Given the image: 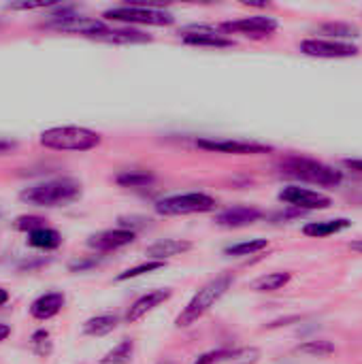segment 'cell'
I'll return each mask as SVG.
<instances>
[{"mask_svg": "<svg viewBox=\"0 0 362 364\" xmlns=\"http://www.w3.org/2000/svg\"><path fill=\"white\" fill-rule=\"evenodd\" d=\"M183 43L196 47H233V38H226L218 28L209 26H192L183 30Z\"/></svg>", "mask_w": 362, "mask_h": 364, "instance_id": "cell-14", "label": "cell"}, {"mask_svg": "<svg viewBox=\"0 0 362 364\" xmlns=\"http://www.w3.org/2000/svg\"><path fill=\"white\" fill-rule=\"evenodd\" d=\"M233 282H235V277H233V273H222V275H218L215 279H211V282H207L192 299H190V303L181 309V314L177 316V320H175V324L179 326V328H186V326H192V324H196L228 290H230V286H233Z\"/></svg>", "mask_w": 362, "mask_h": 364, "instance_id": "cell-2", "label": "cell"}, {"mask_svg": "<svg viewBox=\"0 0 362 364\" xmlns=\"http://www.w3.org/2000/svg\"><path fill=\"white\" fill-rule=\"evenodd\" d=\"M43 226H45V220L38 218V215H19L15 220V228L21 230V232H28V235L38 230V228H43Z\"/></svg>", "mask_w": 362, "mask_h": 364, "instance_id": "cell-31", "label": "cell"}, {"mask_svg": "<svg viewBox=\"0 0 362 364\" xmlns=\"http://www.w3.org/2000/svg\"><path fill=\"white\" fill-rule=\"evenodd\" d=\"M38 141L53 151H90L102 143V136L83 126H55L43 130Z\"/></svg>", "mask_w": 362, "mask_h": 364, "instance_id": "cell-3", "label": "cell"}, {"mask_svg": "<svg viewBox=\"0 0 362 364\" xmlns=\"http://www.w3.org/2000/svg\"><path fill=\"white\" fill-rule=\"evenodd\" d=\"M81 196V183L73 177L49 179L19 192V200L34 207H64Z\"/></svg>", "mask_w": 362, "mask_h": 364, "instance_id": "cell-1", "label": "cell"}, {"mask_svg": "<svg viewBox=\"0 0 362 364\" xmlns=\"http://www.w3.org/2000/svg\"><path fill=\"white\" fill-rule=\"evenodd\" d=\"M11 149H15V143L0 139V154H6V151H11Z\"/></svg>", "mask_w": 362, "mask_h": 364, "instance_id": "cell-36", "label": "cell"}, {"mask_svg": "<svg viewBox=\"0 0 362 364\" xmlns=\"http://www.w3.org/2000/svg\"><path fill=\"white\" fill-rule=\"evenodd\" d=\"M11 337V326L9 324H0V343L6 341Z\"/></svg>", "mask_w": 362, "mask_h": 364, "instance_id": "cell-35", "label": "cell"}, {"mask_svg": "<svg viewBox=\"0 0 362 364\" xmlns=\"http://www.w3.org/2000/svg\"><path fill=\"white\" fill-rule=\"evenodd\" d=\"M134 230L130 228H111V230H100L96 235H92L87 239V247L96 250V252H113V250H119V247H126L134 241Z\"/></svg>", "mask_w": 362, "mask_h": 364, "instance_id": "cell-12", "label": "cell"}, {"mask_svg": "<svg viewBox=\"0 0 362 364\" xmlns=\"http://www.w3.org/2000/svg\"><path fill=\"white\" fill-rule=\"evenodd\" d=\"M297 352L312 356V358H329L337 352V348H335V343H331L326 339H312V341L297 346Z\"/></svg>", "mask_w": 362, "mask_h": 364, "instance_id": "cell-24", "label": "cell"}, {"mask_svg": "<svg viewBox=\"0 0 362 364\" xmlns=\"http://www.w3.org/2000/svg\"><path fill=\"white\" fill-rule=\"evenodd\" d=\"M280 168L284 175L288 177H297L301 181H309V183H316V186H324V188H337L341 181H344V173L324 164V162H318V160H312V158H303V156H288L280 162Z\"/></svg>", "mask_w": 362, "mask_h": 364, "instance_id": "cell-4", "label": "cell"}, {"mask_svg": "<svg viewBox=\"0 0 362 364\" xmlns=\"http://www.w3.org/2000/svg\"><path fill=\"white\" fill-rule=\"evenodd\" d=\"M134 358V341L132 339H122L113 350H109L98 364H132Z\"/></svg>", "mask_w": 362, "mask_h": 364, "instance_id": "cell-23", "label": "cell"}, {"mask_svg": "<svg viewBox=\"0 0 362 364\" xmlns=\"http://www.w3.org/2000/svg\"><path fill=\"white\" fill-rule=\"evenodd\" d=\"M260 358V350L256 348H235V356L228 364H256Z\"/></svg>", "mask_w": 362, "mask_h": 364, "instance_id": "cell-32", "label": "cell"}, {"mask_svg": "<svg viewBox=\"0 0 362 364\" xmlns=\"http://www.w3.org/2000/svg\"><path fill=\"white\" fill-rule=\"evenodd\" d=\"M301 53L312 58H354L358 55V47L344 41L331 38H307L301 43Z\"/></svg>", "mask_w": 362, "mask_h": 364, "instance_id": "cell-9", "label": "cell"}, {"mask_svg": "<svg viewBox=\"0 0 362 364\" xmlns=\"http://www.w3.org/2000/svg\"><path fill=\"white\" fill-rule=\"evenodd\" d=\"M260 218H262V211L258 207L237 205V207H228V209L220 211L215 215V224L224 226V228H243V226L258 222Z\"/></svg>", "mask_w": 362, "mask_h": 364, "instance_id": "cell-13", "label": "cell"}, {"mask_svg": "<svg viewBox=\"0 0 362 364\" xmlns=\"http://www.w3.org/2000/svg\"><path fill=\"white\" fill-rule=\"evenodd\" d=\"M235 356V348H220V350H211V352H205L201 356L194 358L192 364H222L230 363Z\"/></svg>", "mask_w": 362, "mask_h": 364, "instance_id": "cell-29", "label": "cell"}, {"mask_svg": "<svg viewBox=\"0 0 362 364\" xmlns=\"http://www.w3.org/2000/svg\"><path fill=\"white\" fill-rule=\"evenodd\" d=\"M290 279H292V273H288V271H277V273H267V275H262V277H258L254 284H252V290L254 292H277V290H282L284 286H288L290 284Z\"/></svg>", "mask_w": 362, "mask_h": 364, "instance_id": "cell-22", "label": "cell"}, {"mask_svg": "<svg viewBox=\"0 0 362 364\" xmlns=\"http://www.w3.org/2000/svg\"><path fill=\"white\" fill-rule=\"evenodd\" d=\"M162 267H164V262H160V260H147V262H143V264H139V267H132V269L119 273V275L115 277V282H128V279L141 277V275H145V273H154V271H158V269H162Z\"/></svg>", "mask_w": 362, "mask_h": 364, "instance_id": "cell-30", "label": "cell"}, {"mask_svg": "<svg viewBox=\"0 0 362 364\" xmlns=\"http://www.w3.org/2000/svg\"><path fill=\"white\" fill-rule=\"evenodd\" d=\"M98 262H100L98 258H90V260H73V262L68 264V269H70L73 273H83V271H87V269L96 267Z\"/></svg>", "mask_w": 362, "mask_h": 364, "instance_id": "cell-34", "label": "cell"}, {"mask_svg": "<svg viewBox=\"0 0 362 364\" xmlns=\"http://www.w3.org/2000/svg\"><path fill=\"white\" fill-rule=\"evenodd\" d=\"M30 348H32V352H34L38 358H47V356L53 352V343H51L49 331H45V328L34 331L32 337H30Z\"/></svg>", "mask_w": 362, "mask_h": 364, "instance_id": "cell-28", "label": "cell"}, {"mask_svg": "<svg viewBox=\"0 0 362 364\" xmlns=\"http://www.w3.org/2000/svg\"><path fill=\"white\" fill-rule=\"evenodd\" d=\"M105 17L119 23H143V26H171L175 21L173 13L156 6H141V4H122L109 9L105 11Z\"/></svg>", "mask_w": 362, "mask_h": 364, "instance_id": "cell-6", "label": "cell"}, {"mask_svg": "<svg viewBox=\"0 0 362 364\" xmlns=\"http://www.w3.org/2000/svg\"><path fill=\"white\" fill-rule=\"evenodd\" d=\"M196 145L207 151L218 154H235V156H256V154H269L273 147L256 143V141H237V139H198Z\"/></svg>", "mask_w": 362, "mask_h": 364, "instance_id": "cell-8", "label": "cell"}, {"mask_svg": "<svg viewBox=\"0 0 362 364\" xmlns=\"http://www.w3.org/2000/svg\"><path fill=\"white\" fill-rule=\"evenodd\" d=\"M192 250V243L190 241H181V239H164V241H158L154 245L147 247V256L151 260H160L164 262L166 258H173V256H179V254H186Z\"/></svg>", "mask_w": 362, "mask_h": 364, "instance_id": "cell-18", "label": "cell"}, {"mask_svg": "<svg viewBox=\"0 0 362 364\" xmlns=\"http://www.w3.org/2000/svg\"><path fill=\"white\" fill-rule=\"evenodd\" d=\"M350 250H352V252H358V254H362V239L354 241V243H350Z\"/></svg>", "mask_w": 362, "mask_h": 364, "instance_id": "cell-39", "label": "cell"}, {"mask_svg": "<svg viewBox=\"0 0 362 364\" xmlns=\"http://www.w3.org/2000/svg\"><path fill=\"white\" fill-rule=\"evenodd\" d=\"M352 226L350 220L346 218H337V220H324V222H309L303 226V235L314 237V239H324L331 235H337L341 230H348Z\"/></svg>", "mask_w": 362, "mask_h": 364, "instance_id": "cell-19", "label": "cell"}, {"mask_svg": "<svg viewBox=\"0 0 362 364\" xmlns=\"http://www.w3.org/2000/svg\"><path fill=\"white\" fill-rule=\"evenodd\" d=\"M269 247V241L267 239H250V241H241V243H235L230 247H226V256H233V258H245V256H254L262 250Z\"/></svg>", "mask_w": 362, "mask_h": 364, "instance_id": "cell-25", "label": "cell"}, {"mask_svg": "<svg viewBox=\"0 0 362 364\" xmlns=\"http://www.w3.org/2000/svg\"><path fill=\"white\" fill-rule=\"evenodd\" d=\"M218 200L205 192H188L166 196L156 203L158 215H190V213H209L215 211Z\"/></svg>", "mask_w": 362, "mask_h": 364, "instance_id": "cell-5", "label": "cell"}, {"mask_svg": "<svg viewBox=\"0 0 362 364\" xmlns=\"http://www.w3.org/2000/svg\"><path fill=\"white\" fill-rule=\"evenodd\" d=\"M28 245L36 250H58L62 245V235L53 228L43 226L28 235Z\"/></svg>", "mask_w": 362, "mask_h": 364, "instance_id": "cell-21", "label": "cell"}, {"mask_svg": "<svg viewBox=\"0 0 362 364\" xmlns=\"http://www.w3.org/2000/svg\"><path fill=\"white\" fill-rule=\"evenodd\" d=\"M320 32L331 36V41L335 38H358L361 36V30L352 23H341V21H329V23H322L320 26Z\"/></svg>", "mask_w": 362, "mask_h": 364, "instance_id": "cell-26", "label": "cell"}, {"mask_svg": "<svg viewBox=\"0 0 362 364\" xmlns=\"http://www.w3.org/2000/svg\"><path fill=\"white\" fill-rule=\"evenodd\" d=\"M346 166H350L352 171L362 173V160H346Z\"/></svg>", "mask_w": 362, "mask_h": 364, "instance_id": "cell-37", "label": "cell"}, {"mask_svg": "<svg viewBox=\"0 0 362 364\" xmlns=\"http://www.w3.org/2000/svg\"><path fill=\"white\" fill-rule=\"evenodd\" d=\"M119 324V318L115 314H102V316H94L83 324V335L87 337H105L109 333H113Z\"/></svg>", "mask_w": 362, "mask_h": 364, "instance_id": "cell-20", "label": "cell"}, {"mask_svg": "<svg viewBox=\"0 0 362 364\" xmlns=\"http://www.w3.org/2000/svg\"><path fill=\"white\" fill-rule=\"evenodd\" d=\"M277 198L282 203L290 205V207L301 209V211L329 209L333 205V200L326 194H320V192H314V190H307V188H301V186H288V188H284Z\"/></svg>", "mask_w": 362, "mask_h": 364, "instance_id": "cell-10", "label": "cell"}, {"mask_svg": "<svg viewBox=\"0 0 362 364\" xmlns=\"http://www.w3.org/2000/svg\"><path fill=\"white\" fill-rule=\"evenodd\" d=\"M92 41H100V43H113V45H130V43H149L151 36L143 34L139 30L132 28H105L96 34L90 36Z\"/></svg>", "mask_w": 362, "mask_h": 364, "instance_id": "cell-17", "label": "cell"}, {"mask_svg": "<svg viewBox=\"0 0 362 364\" xmlns=\"http://www.w3.org/2000/svg\"><path fill=\"white\" fill-rule=\"evenodd\" d=\"M122 188H145L154 181V175L147 171H124L115 177Z\"/></svg>", "mask_w": 362, "mask_h": 364, "instance_id": "cell-27", "label": "cell"}, {"mask_svg": "<svg viewBox=\"0 0 362 364\" xmlns=\"http://www.w3.org/2000/svg\"><path fill=\"white\" fill-rule=\"evenodd\" d=\"M45 6H55L53 2H11L6 4V9L13 11H30V9H45Z\"/></svg>", "mask_w": 362, "mask_h": 364, "instance_id": "cell-33", "label": "cell"}, {"mask_svg": "<svg viewBox=\"0 0 362 364\" xmlns=\"http://www.w3.org/2000/svg\"><path fill=\"white\" fill-rule=\"evenodd\" d=\"M43 28L47 30H55V32H73V34H81V36H92L100 30L107 28L105 21L100 19H92V17H81V15H75V17H64V19H55L51 17L49 21L43 23Z\"/></svg>", "mask_w": 362, "mask_h": 364, "instance_id": "cell-11", "label": "cell"}, {"mask_svg": "<svg viewBox=\"0 0 362 364\" xmlns=\"http://www.w3.org/2000/svg\"><path fill=\"white\" fill-rule=\"evenodd\" d=\"M222 34H241L247 38H267L277 30V19L267 17V15H252V17H241L235 21H224L218 26Z\"/></svg>", "mask_w": 362, "mask_h": 364, "instance_id": "cell-7", "label": "cell"}, {"mask_svg": "<svg viewBox=\"0 0 362 364\" xmlns=\"http://www.w3.org/2000/svg\"><path fill=\"white\" fill-rule=\"evenodd\" d=\"M173 296V290L169 288H162V290H151L147 294H143L141 299H137L130 307H128V314H126V322L128 324H134L139 322L141 318H145L149 311H154L156 307H160L162 303H166L169 299Z\"/></svg>", "mask_w": 362, "mask_h": 364, "instance_id": "cell-15", "label": "cell"}, {"mask_svg": "<svg viewBox=\"0 0 362 364\" xmlns=\"http://www.w3.org/2000/svg\"><path fill=\"white\" fill-rule=\"evenodd\" d=\"M9 299H11V296H9V292H6L4 288H0V307H2V305H6V303H9Z\"/></svg>", "mask_w": 362, "mask_h": 364, "instance_id": "cell-38", "label": "cell"}, {"mask_svg": "<svg viewBox=\"0 0 362 364\" xmlns=\"http://www.w3.org/2000/svg\"><path fill=\"white\" fill-rule=\"evenodd\" d=\"M66 299L62 292H47V294H41L38 299L32 301L30 305V316L38 322H47L51 318H55L62 307H64Z\"/></svg>", "mask_w": 362, "mask_h": 364, "instance_id": "cell-16", "label": "cell"}]
</instances>
